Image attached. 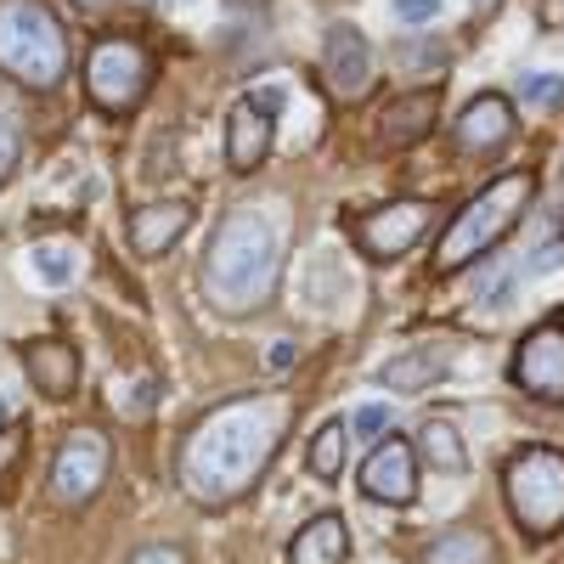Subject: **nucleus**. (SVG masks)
<instances>
[{
  "label": "nucleus",
  "mask_w": 564,
  "mask_h": 564,
  "mask_svg": "<svg viewBox=\"0 0 564 564\" xmlns=\"http://www.w3.org/2000/svg\"><path fill=\"white\" fill-rule=\"evenodd\" d=\"M289 417H294L289 395H238V401L215 406L181 446L186 497L204 508L238 502L276 457L282 435H289Z\"/></svg>",
  "instance_id": "nucleus-1"
},
{
  "label": "nucleus",
  "mask_w": 564,
  "mask_h": 564,
  "mask_svg": "<svg viewBox=\"0 0 564 564\" xmlns=\"http://www.w3.org/2000/svg\"><path fill=\"white\" fill-rule=\"evenodd\" d=\"M276 271H282V226H276V215L260 209V204L231 209L215 231V243H209V260H204L209 300L231 316H249L271 300Z\"/></svg>",
  "instance_id": "nucleus-2"
},
{
  "label": "nucleus",
  "mask_w": 564,
  "mask_h": 564,
  "mask_svg": "<svg viewBox=\"0 0 564 564\" xmlns=\"http://www.w3.org/2000/svg\"><path fill=\"white\" fill-rule=\"evenodd\" d=\"M536 198V181L525 170H508L497 175L486 193H475L457 215L452 226L441 231V249H435V271H463V265H475L480 254H491L513 226H520V215L531 209Z\"/></svg>",
  "instance_id": "nucleus-3"
},
{
  "label": "nucleus",
  "mask_w": 564,
  "mask_h": 564,
  "mask_svg": "<svg viewBox=\"0 0 564 564\" xmlns=\"http://www.w3.org/2000/svg\"><path fill=\"white\" fill-rule=\"evenodd\" d=\"M0 74L29 90H57L68 74L63 23L40 0H0Z\"/></svg>",
  "instance_id": "nucleus-4"
},
{
  "label": "nucleus",
  "mask_w": 564,
  "mask_h": 564,
  "mask_svg": "<svg viewBox=\"0 0 564 564\" xmlns=\"http://www.w3.org/2000/svg\"><path fill=\"white\" fill-rule=\"evenodd\" d=\"M502 497L525 536H536V542L558 536L564 531V452H553V446L513 452L502 468Z\"/></svg>",
  "instance_id": "nucleus-5"
},
{
  "label": "nucleus",
  "mask_w": 564,
  "mask_h": 564,
  "mask_svg": "<svg viewBox=\"0 0 564 564\" xmlns=\"http://www.w3.org/2000/svg\"><path fill=\"white\" fill-rule=\"evenodd\" d=\"M153 85V57L141 40H124V34H108L90 45L85 57V90L90 102H97L102 113H130L141 97H148Z\"/></svg>",
  "instance_id": "nucleus-6"
},
{
  "label": "nucleus",
  "mask_w": 564,
  "mask_h": 564,
  "mask_svg": "<svg viewBox=\"0 0 564 564\" xmlns=\"http://www.w3.org/2000/svg\"><path fill=\"white\" fill-rule=\"evenodd\" d=\"M108 468H113V446L102 430H90V423H79V430L63 435L57 457H52V497L63 508H85L90 497H97L108 486Z\"/></svg>",
  "instance_id": "nucleus-7"
},
{
  "label": "nucleus",
  "mask_w": 564,
  "mask_h": 564,
  "mask_svg": "<svg viewBox=\"0 0 564 564\" xmlns=\"http://www.w3.org/2000/svg\"><path fill=\"white\" fill-rule=\"evenodd\" d=\"M276 108H282V85H260V90L231 102V113H226V159H231L238 175H249L271 159Z\"/></svg>",
  "instance_id": "nucleus-8"
},
{
  "label": "nucleus",
  "mask_w": 564,
  "mask_h": 564,
  "mask_svg": "<svg viewBox=\"0 0 564 564\" xmlns=\"http://www.w3.org/2000/svg\"><path fill=\"white\" fill-rule=\"evenodd\" d=\"M430 226H435V204H430V198H395V204H384V209L361 215L356 243H361V254H372V260H401V254H412V249L423 243V231H430Z\"/></svg>",
  "instance_id": "nucleus-9"
},
{
  "label": "nucleus",
  "mask_w": 564,
  "mask_h": 564,
  "mask_svg": "<svg viewBox=\"0 0 564 564\" xmlns=\"http://www.w3.org/2000/svg\"><path fill=\"white\" fill-rule=\"evenodd\" d=\"M513 384L536 401L564 406V322H542L513 350Z\"/></svg>",
  "instance_id": "nucleus-10"
},
{
  "label": "nucleus",
  "mask_w": 564,
  "mask_h": 564,
  "mask_svg": "<svg viewBox=\"0 0 564 564\" xmlns=\"http://www.w3.org/2000/svg\"><path fill=\"white\" fill-rule=\"evenodd\" d=\"M361 497L384 502V508H406L417 497V446L401 435L372 441V452L361 463Z\"/></svg>",
  "instance_id": "nucleus-11"
},
{
  "label": "nucleus",
  "mask_w": 564,
  "mask_h": 564,
  "mask_svg": "<svg viewBox=\"0 0 564 564\" xmlns=\"http://www.w3.org/2000/svg\"><path fill=\"white\" fill-rule=\"evenodd\" d=\"M322 68H327V85L339 90V97H361L372 85V45L361 29L350 23H334L327 29V45H322Z\"/></svg>",
  "instance_id": "nucleus-12"
},
{
  "label": "nucleus",
  "mask_w": 564,
  "mask_h": 564,
  "mask_svg": "<svg viewBox=\"0 0 564 564\" xmlns=\"http://www.w3.org/2000/svg\"><path fill=\"white\" fill-rule=\"evenodd\" d=\"M452 135H457L463 153H497V148H508V141H513V108H508V97L480 90V97L457 113Z\"/></svg>",
  "instance_id": "nucleus-13"
},
{
  "label": "nucleus",
  "mask_w": 564,
  "mask_h": 564,
  "mask_svg": "<svg viewBox=\"0 0 564 564\" xmlns=\"http://www.w3.org/2000/svg\"><path fill=\"white\" fill-rule=\"evenodd\" d=\"M23 367H29V384L52 401H68L79 390V350L68 339H34L23 345Z\"/></svg>",
  "instance_id": "nucleus-14"
},
{
  "label": "nucleus",
  "mask_w": 564,
  "mask_h": 564,
  "mask_svg": "<svg viewBox=\"0 0 564 564\" xmlns=\"http://www.w3.org/2000/svg\"><path fill=\"white\" fill-rule=\"evenodd\" d=\"M186 226H193V204H181V198L175 204H148V209L130 215V249L159 260L186 238Z\"/></svg>",
  "instance_id": "nucleus-15"
},
{
  "label": "nucleus",
  "mask_w": 564,
  "mask_h": 564,
  "mask_svg": "<svg viewBox=\"0 0 564 564\" xmlns=\"http://www.w3.org/2000/svg\"><path fill=\"white\" fill-rule=\"evenodd\" d=\"M446 367H452V345H412V350H401V356L379 372V379H384L395 395H417V390L441 384Z\"/></svg>",
  "instance_id": "nucleus-16"
},
{
  "label": "nucleus",
  "mask_w": 564,
  "mask_h": 564,
  "mask_svg": "<svg viewBox=\"0 0 564 564\" xmlns=\"http://www.w3.org/2000/svg\"><path fill=\"white\" fill-rule=\"evenodd\" d=\"M345 553H350V531L339 513H316L289 542V564H345Z\"/></svg>",
  "instance_id": "nucleus-17"
},
{
  "label": "nucleus",
  "mask_w": 564,
  "mask_h": 564,
  "mask_svg": "<svg viewBox=\"0 0 564 564\" xmlns=\"http://www.w3.org/2000/svg\"><path fill=\"white\" fill-rule=\"evenodd\" d=\"M417 457L430 463V468H441V475H463L468 468V452H463V435H457V423H446V417H430L417 430Z\"/></svg>",
  "instance_id": "nucleus-18"
},
{
  "label": "nucleus",
  "mask_w": 564,
  "mask_h": 564,
  "mask_svg": "<svg viewBox=\"0 0 564 564\" xmlns=\"http://www.w3.org/2000/svg\"><path fill=\"white\" fill-rule=\"evenodd\" d=\"M491 536L475 531V525H457V531H441L423 553V564H491Z\"/></svg>",
  "instance_id": "nucleus-19"
},
{
  "label": "nucleus",
  "mask_w": 564,
  "mask_h": 564,
  "mask_svg": "<svg viewBox=\"0 0 564 564\" xmlns=\"http://www.w3.org/2000/svg\"><path fill=\"white\" fill-rule=\"evenodd\" d=\"M435 124V97L430 90H412V97H401L390 113H384V141H395V148H406V141H423Z\"/></svg>",
  "instance_id": "nucleus-20"
},
{
  "label": "nucleus",
  "mask_w": 564,
  "mask_h": 564,
  "mask_svg": "<svg viewBox=\"0 0 564 564\" xmlns=\"http://www.w3.org/2000/svg\"><path fill=\"white\" fill-rule=\"evenodd\" d=\"M345 441H350V430H345L339 417L316 430V441H311V452H305V463H311L316 480H339V475H345Z\"/></svg>",
  "instance_id": "nucleus-21"
},
{
  "label": "nucleus",
  "mask_w": 564,
  "mask_h": 564,
  "mask_svg": "<svg viewBox=\"0 0 564 564\" xmlns=\"http://www.w3.org/2000/svg\"><path fill=\"white\" fill-rule=\"evenodd\" d=\"M74 271H79V260H74V249H63V243H40V249L29 254V276L40 282L45 294H63L68 282H74Z\"/></svg>",
  "instance_id": "nucleus-22"
},
{
  "label": "nucleus",
  "mask_w": 564,
  "mask_h": 564,
  "mask_svg": "<svg viewBox=\"0 0 564 564\" xmlns=\"http://www.w3.org/2000/svg\"><path fill=\"white\" fill-rule=\"evenodd\" d=\"M520 97H525L531 108L553 113V108H564V79H558V74H525V85H520Z\"/></svg>",
  "instance_id": "nucleus-23"
},
{
  "label": "nucleus",
  "mask_w": 564,
  "mask_h": 564,
  "mask_svg": "<svg viewBox=\"0 0 564 564\" xmlns=\"http://www.w3.org/2000/svg\"><path fill=\"white\" fill-rule=\"evenodd\" d=\"M350 435H356V441H384V435H390V406H379V401L356 406V417H350Z\"/></svg>",
  "instance_id": "nucleus-24"
},
{
  "label": "nucleus",
  "mask_w": 564,
  "mask_h": 564,
  "mask_svg": "<svg viewBox=\"0 0 564 564\" xmlns=\"http://www.w3.org/2000/svg\"><path fill=\"white\" fill-rule=\"evenodd\" d=\"M441 7H446V0H395V23L401 29H423V23H435L441 18Z\"/></svg>",
  "instance_id": "nucleus-25"
},
{
  "label": "nucleus",
  "mask_w": 564,
  "mask_h": 564,
  "mask_svg": "<svg viewBox=\"0 0 564 564\" xmlns=\"http://www.w3.org/2000/svg\"><path fill=\"white\" fill-rule=\"evenodd\" d=\"M18 170V124H12V113L0 108V181H7Z\"/></svg>",
  "instance_id": "nucleus-26"
},
{
  "label": "nucleus",
  "mask_w": 564,
  "mask_h": 564,
  "mask_svg": "<svg viewBox=\"0 0 564 564\" xmlns=\"http://www.w3.org/2000/svg\"><path fill=\"white\" fill-rule=\"evenodd\" d=\"M18 457H23V430H18V423H7V430H0V480L18 468Z\"/></svg>",
  "instance_id": "nucleus-27"
},
{
  "label": "nucleus",
  "mask_w": 564,
  "mask_h": 564,
  "mask_svg": "<svg viewBox=\"0 0 564 564\" xmlns=\"http://www.w3.org/2000/svg\"><path fill=\"white\" fill-rule=\"evenodd\" d=\"M130 564H186V553H181V547H170V542H153V547L130 553Z\"/></svg>",
  "instance_id": "nucleus-28"
},
{
  "label": "nucleus",
  "mask_w": 564,
  "mask_h": 564,
  "mask_svg": "<svg viewBox=\"0 0 564 564\" xmlns=\"http://www.w3.org/2000/svg\"><path fill=\"white\" fill-rule=\"evenodd\" d=\"M542 23H547V29H564V0H547V7H542Z\"/></svg>",
  "instance_id": "nucleus-29"
},
{
  "label": "nucleus",
  "mask_w": 564,
  "mask_h": 564,
  "mask_svg": "<svg viewBox=\"0 0 564 564\" xmlns=\"http://www.w3.org/2000/svg\"><path fill=\"white\" fill-rule=\"evenodd\" d=\"M7 423H12V406H7V395H0V430H7Z\"/></svg>",
  "instance_id": "nucleus-30"
},
{
  "label": "nucleus",
  "mask_w": 564,
  "mask_h": 564,
  "mask_svg": "<svg viewBox=\"0 0 564 564\" xmlns=\"http://www.w3.org/2000/svg\"><path fill=\"white\" fill-rule=\"evenodd\" d=\"M79 7H85V12H108V0H79Z\"/></svg>",
  "instance_id": "nucleus-31"
}]
</instances>
